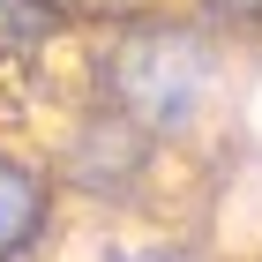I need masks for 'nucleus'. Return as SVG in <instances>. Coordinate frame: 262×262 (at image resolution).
<instances>
[{
    "label": "nucleus",
    "mask_w": 262,
    "mask_h": 262,
    "mask_svg": "<svg viewBox=\"0 0 262 262\" xmlns=\"http://www.w3.org/2000/svg\"><path fill=\"white\" fill-rule=\"evenodd\" d=\"M187 15H202V23H262V0H187Z\"/></svg>",
    "instance_id": "7"
},
{
    "label": "nucleus",
    "mask_w": 262,
    "mask_h": 262,
    "mask_svg": "<svg viewBox=\"0 0 262 262\" xmlns=\"http://www.w3.org/2000/svg\"><path fill=\"white\" fill-rule=\"evenodd\" d=\"M82 23L68 15L60 0H0V68H23V60H45L75 38Z\"/></svg>",
    "instance_id": "4"
},
{
    "label": "nucleus",
    "mask_w": 262,
    "mask_h": 262,
    "mask_svg": "<svg viewBox=\"0 0 262 262\" xmlns=\"http://www.w3.org/2000/svg\"><path fill=\"white\" fill-rule=\"evenodd\" d=\"M60 225V180L23 142L0 135V262H30Z\"/></svg>",
    "instance_id": "3"
},
{
    "label": "nucleus",
    "mask_w": 262,
    "mask_h": 262,
    "mask_svg": "<svg viewBox=\"0 0 262 262\" xmlns=\"http://www.w3.org/2000/svg\"><path fill=\"white\" fill-rule=\"evenodd\" d=\"M90 105H105L113 120H127L142 142L158 150H195L210 135L225 105V38L217 23L202 15H172V8H150V15L113 23L98 45H90Z\"/></svg>",
    "instance_id": "1"
},
{
    "label": "nucleus",
    "mask_w": 262,
    "mask_h": 262,
    "mask_svg": "<svg viewBox=\"0 0 262 262\" xmlns=\"http://www.w3.org/2000/svg\"><path fill=\"white\" fill-rule=\"evenodd\" d=\"M158 165H165L158 142H142L105 105H82V120L53 150V180H60V195H82V202H98V210L142 217L150 210V187H158Z\"/></svg>",
    "instance_id": "2"
},
{
    "label": "nucleus",
    "mask_w": 262,
    "mask_h": 262,
    "mask_svg": "<svg viewBox=\"0 0 262 262\" xmlns=\"http://www.w3.org/2000/svg\"><path fill=\"white\" fill-rule=\"evenodd\" d=\"M90 262H202L187 232H105Z\"/></svg>",
    "instance_id": "5"
},
{
    "label": "nucleus",
    "mask_w": 262,
    "mask_h": 262,
    "mask_svg": "<svg viewBox=\"0 0 262 262\" xmlns=\"http://www.w3.org/2000/svg\"><path fill=\"white\" fill-rule=\"evenodd\" d=\"M75 23H98V30H113V23H127V15H150V8H165V0H60Z\"/></svg>",
    "instance_id": "6"
}]
</instances>
